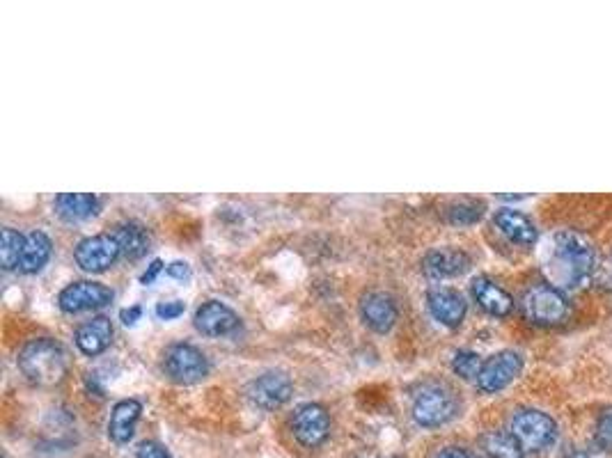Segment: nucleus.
<instances>
[{
    "label": "nucleus",
    "mask_w": 612,
    "mask_h": 458,
    "mask_svg": "<svg viewBox=\"0 0 612 458\" xmlns=\"http://www.w3.org/2000/svg\"><path fill=\"white\" fill-rule=\"evenodd\" d=\"M434 458H480V456H477L475 452H470V449H464V447H445Z\"/></svg>",
    "instance_id": "nucleus-31"
},
{
    "label": "nucleus",
    "mask_w": 612,
    "mask_h": 458,
    "mask_svg": "<svg viewBox=\"0 0 612 458\" xmlns=\"http://www.w3.org/2000/svg\"><path fill=\"white\" fill-rule=\"evenodd\" d=\"M168 376L179 385H193L200 383L209 374V360L200 349L193 344H172L166 351V360H163Z\"/></svg>",
    "instance_id": "nucleus-6"
},
{
    "label": "nucleus",
    "mask_w": 612,
    "mask_h": 458,
    "mask_svg": "<svg viewBox=\"0 0 612 458\" xmlns=\"http://www.w3.org/2000/svg\"><path fill=\"white\" fill-rule=\"evenodd\" d=\"M195 328L207 337H225L239 328V314L221 300H207L195 310Z\"/></svg>",
    "instance_id": "nucleus-12"
},
{
    "label": "nucleus",
    "mask_w": 612,
    "mask_h": 458,
    "mask_svg": "<svg viewBox=\"0 0 612 458\" xmlns=\"http://www.w3.org/2000/svg\"><path fill=\"white\" fill-rule=\"evenodd\" d=\"M113 298H115L113 289L106 287V284L92 282V280H78V282L67 284V287L60 291L58 305L62 312L78 314V312L99 310V307L111 305Z\"/></svg>",
    "instance_id": "nucleus-8"
},
{
    "label": "nucleus",
    "mask_w": 612,
    "mask_h": 458,
    "mask_svg": "<svg viewBox=\"0 0 612 458\" xmlns=\"http://www.w3.org/2000/svg\"><path fill=\"white\" fill-rule=\"evenodd\" d=\"M484 216V204L482 202H457L447 209V220L454 225H473Z\"/></svg>",
    "instance_id": "nucleus-25"
},
{
    "label": "nucleus",
    "mask_w": 612,
    "mask_h": 458,
    "mask_svg": "<svg viewBox=\"0 0 612 458\" xmlns=\"http://www.w3.org/2000/svg\"><path fill=\"white\" fill-rule=\"evenodd\" d=\"M427 305H429L431 317H434L436 321H441L447 328H457L459 323L466 319V312H468V303H466L464 294H459V291L452 287L429 289Z\"/></svg>",
    "instance_id": "nucleus-13"
},
{
    "label": "nucleus",
    "mask_w": 612,
    "mask_h": 458,
    "mask_svg": "<svg viewBox=\"0 0 612 458\" xmlns=\"http://www.w3.org/2000/svg\"><path fill=\"white\" fill-rule=\"evenodd\" d=\"M493 223H496L500 232L505 234L509 241L516 243V246H535L539 239L535 223H532L525 213L516 209H498L496 216H493Z\"/></svg>",
    "instance_id": "nucleus-17"
},
{
    "label": "nucleus",
    "mask_w": 612,
    "mask_h": 458,
    "mask_svg": "<svg viewBox=\"0 0 612 458\" xmlns=\"http://www.w3.org/2000/svg\"><path fill=\"white\" fill-rule=\"evenodd\" d=\"M58 216L65 220H85L99 211V197L92 193H60L53 200Z\"/></svg>",
    "instance_id": "nucleus-21"
},
{
    "label": "nucleus",
    "mask_w": 612,
    "mask_h": 458,
    "mask_svg": "<svg viewBox=\"0 0 612 458\" xmlns=\"http://www.w3.org/2000/svg\"><path fill=\"white\" fill-rule=\"evenodd\" d=\"M509 431L521 442L525 452H544L557 440V424L553 417L535 408L516 410L509 422Z\"/></svg>",
    "instance_id": "nucleus-4"
},
{
    "label": "nucleus",
    "mask_w": 612,
    "mask_h": 458,
    "mask_svg": "<svg viewBox=\"0 0 612 458\" xmlns=\"http://www.w3.org/2000/svg\"><path fill=\"white\" fill-rule=\"evenodd\" d=\"M606 271H608V275H610V282H612V255H610V259H608V266H606Z\"/></svg>",
    "instance_id": "nucleus-34"
},
{
    "label": "nucleus",
    "mask_w": 612,
    "mask_h": 458,
    "mask_svg": "<svg viewBox=\"0 0 612 458\" xmlns=\"http://www.w3.org/2000/svg\"><path fill=\"white\" fill-rule=\"evenodd\" d=\"M546 273L555 289L576 291L592 280L596 268V250L590 239L578 232H557L551 236L546 255Z\"/></svg>",
    "instance_id": "nucleus-1"
},
{
    "label": "nucleus",
    "mask_w": 612,
    "mask_h": 458,
    "mask_svg": "<svg viewBox=\"0 0 612 458\" xmlns=\"http://www.w3.org/2000/svg\"><path fill=\"white\" fill-rule=\"evenodd\" d=\"M166 273L170 275V278H175V280H188L191 278V266H188L186 262H172L168 268H166Z\"/></svg>",
    "instance_id": "nucleus-30"
},
{
    "label": "nucleus",
    "mask_w": 612,
    "mask_h": 458,
    "mask_svg": "<svg viewBox=\"0 0 612 458\" xmlns=\"http://www.w3.org/2000/svg\"><path fill=\"white\" fill-rule=\"evenodd\" d=\"M470 291H473L477 305H480L486 314H491V317H507V314H512L514 310V298L491 278H484V275L475 278L470 282Z\"/></svg>",
    "instance_id": "nucleus-16"
},
{
    "label": "nucleus",
    "mask_w": 612,
    "mask_h": 458,
    "mask_svg": "<svg viewBox=\"0 0 612 458\" xmlns=\"http://www.w3.org/2000/svg\"><path fill=\"white\" fill-rule=\"evenodd\" d=\"M457 399L443 385H425L413 399V420L425 429H438L457 417Z\"/></svg>",
    "instance_id": "nucleus-5"
},
{
    "label": "nucleus",
    "mask_w": 612,
    "mask_h": 458,
    "mask_svg": "<svg viewBox=\"0 0 612 458\" xmlns=\"http://www.w3.org/2000/svg\"><path fill=\"white\" fill-rule=\"evenodd\" d=\"M136 458H172V456H170L168 449L161 445V442L145 440V442H140V445H138Z\"/></svg>",
    "instance_id": "nucleus-29"
},
{
    "label": "nucleus",
    "mask_w": 612,
    "mask_h": 458,
    "mask_svg": "<svg viewBox=\"0 0 612 458\" xmlns=\"http://www.w3.org/2000/svg\"><path fill=\"white\" fill-rule=\"evenodd\" d=\"M525 319L535 326H560L569 317V303L553 284H532L521 298Z\"/></svg>",
    "instance_id": "nucleus-3"
},
{
    "label": "nucleus",
    "mask_w": 612,
    "mask_h": 458,
    "mask_svg": "<svg viewBox=\"0 0 612 458\" xmlns=\"http://www.w3.org/2000/svg\"><path fill=\"white\" fill-rule=\"evenodd\" d=\"M360 317L374 333H388L399 317L395 298L383 291H370L360 300Z\"/></svg>",
    "instance_id": "nucleus-14"
},
{
    "label": "nucleus",
    "mask_w": 612,
    "mask_h": 458,
    "mask_svg": "<svg viewBox=\"0 0 612 458\" xmlns=\"http://www.w3.org/2000/svg\"><path fill=\"white\" fill-rule=\"evenodd\" d=\"M521 369H523V358L519 353L500 351L484 360L480 376H477V388H480V392L484 394H496L500 390H505L507 385L521 374Z\"/></svg>",
    "instance_id": "nucleus-10"
},
{
    "label": "nucleus",
    "mask_w": 612,
    "mask_h": 458,
    "mask_svg": "<svg viewBox=\"0 0 612 458\" xmlns=\"http://www.w3.org/2000/svg\"><path fill=\"white\" fill-rule=\"evenodd\" d=\"M161 271H163V262H161V259H154V262L147 266V271H145L143 275H140V282H143V284H152L156 278H159V273H161Z\"/></svg>",
    "instance_id": "nucleus-33"
},
{
    "label": "nucleus",
    "mask_w": 612,
    "mask_h": 458,
    "mask_svg": "<svg viewBox=\"0 0 612 458\" xmlns=\"http://www.w3.org/2000/svg\"><path fill=\"white\" fill-rule=\"evenodd\" d=\"M120 317H122L124 326H136V321H140V317H143V307L131 305L127 307V310H122Z\"/></svg>",
    "instance_id": "nucleus-32"
},
{
    "label": "nucleus",
    "mask_w": 612,
    "mask_h": 458,
    "mask_svg": "<svg viewBox=\"0 0 612 458\" xmlns=\"http://www.w3.org/2000/svg\"><path fill=\"white\" fill-rule=\"evenodd\" d=\"M67 351L51 337H37L19 351V369L33 385L53 388L67 376Z\"/></svg>",
    "instance_id": "nucleus-2"
},
{
    "label": "nucleus",
    "mask_w": 612,
    "mask_h": 458,
    "mask_svg": "<svg viewBox=\"0 0 612 458\" xmlns=\"http://www.w3.org/2000/svg\"><path fill=\"white\" fill-rule=\"evenodd\" d=\"M574 458H594L592 454H585V452H580V454H576Z\"/></svg>",
    "instance_id": "nucleus-35"
},
{
    "label": "nucleus",
    "mask_w": 612,
    "mask_h": 458,
    "mask_svg": "<svg viewBox=\"0 0 612 458\" xmlns=\"http://www.w3.org/2000/svg\"><path fill=\"white\" fill-rule=\"evenodd\" d=\"M23 248H26V236H21L17 229L5 227L3 229V248H0V262H3V271H14L21 264Z\"/></svg>",
    "instance_id": "nucleus-24"
},
{
    "label": "nucleus",
    "mask_w": 612,
    "mask_h": 458,
    "mask_svg": "<svg viewBox=\"0 0 612 458\" xmlns=\"http://www.w3.org/2000/svg\"><path fill=\"white\" fill-rule=\"evenodd\" d=\"M76 346L85 355H101L113 342V323L108 317H92L76 330Z\"/></svg>",
    "instance_id": "nucleus-18"
},
{
    "label": "nucleus",
    "mask_w": 612,
    "mask_h": 458,
    "mask_svg": "<svg viewBox=\"0 0 612 458\" xmlns=\"http://www.w3.org/2000/svg\"><path fill=\"white\" fill-rule=\"evenodd\" d=\"M594 438L596 442H599L601 449H608V452H612V408L603 410V413L599 415V420H596Z\"/></svg>",
    "instance_id": "nucleus-27"
},
{
    "label": "nucleus",
    "mask_w": 612,
    "mask_h": 458,
    "mask_svg": "<svg viewBox=\"0 0 612 458\" xmlns=\"http://www.w3.org/2000/svg\"><path fill=\"white\" fill-rule=\"evenodd\" d=\"M482 449L489 458H525L521 442L512 431H489L482 436Z\"/></svg>",
    "instance_id": "nucleus-23"
},
{
    "label": "nucleus",
    "mask_w": 612,
    "mask_h": 458,
    "mask_svg": "<svg viewBox=\"0 0 612 458\" xmlns=\"http://www.w3.org/2000/svg\"><path fill=\"white\" fill-rule=\"evenodd\" d=\"M292 431L294 438L303 447L315 449L324 445L328 433H331V417L328 410L321 404H303L294 410L292 415Z\"/></svg>",
    "instance_id": "nucleus-11"
},
{
    "label": "nucleus",
    "mask_w": 612,
    "mask_h": 458,
    "mask_svg": "<svg viewBox=\"0 0 612 458\" xmlns=\"http://www.w3.org/2000/svg\"><path fill=\"white\" fill-rule=\"evenodd\" d=\"M186 312V303L184 300H163V303L156 305V317L161 321H172L179 319Z\"/></svg>",
    "instance_id": "nucleus-28"
},
{
    "label": "nucleus",
    "mask_w": 612,
    "mask_h": 458,
    "mask_svg": "<svg viewBox=\"0 0 612 458\" xmlns=\"http://www.w3.org/2000/svg\"><path fill=\"white\" fill-rule=\"evenodd\" d=\"M468 266H470L468 255L464 250L457 248H436L427 252V257L422 259V271L434 280L457 278V275L468 271Z\"/></svg>",
    "instance_id": "nucleus-15"
},
{
    "label": "nucleus",
    "mask_w": 612,
    "mask_h": 458,
    "mask_svg": "<svg viewBox=\"0 0 612 458\" xmlns=\"http://www.w3.org/2000/svg\"><path fill=\"white\" fill-rule=\"evenodd\" d=\"M113 236L120 243L122 248V257L131 259V262H136V259L145 257L149 250V234L143 225L138 223H122L113 229Z\"/></svg>",
    "instance_id": "nucleus-22"
},
{
    "label": "nucleus",
    "mask_w": 612,
    "mask_h": 458,
    "mask_svg": "<svg viewBox=\"0 0 612 458\" xmlns=\"http://www.w3.org/2000/svg\"><path fill=\"white\" fill-rule=\"evenodd\" d=\"M51 252H53V241L49 239V234L42 232V229H33V232L26 236V248H23L19 271L26 275L39 273L51 259Z\"/></svg>",
    "instance_id": "nucleus-20"
},
{
    "label": "nucleus",
    "mask_w": 612,
    "mask_h": 458,
    "mask_svg": "<svg viewBox=\"0 0 612 458\" xmlns=\"http://www.w3.org/2000/svg\"><path fill=\"white\" fill-rule=\"evenodd\" d=\"M482 365H484V362L475 351H457L452 358L454 374L466 378V381H470V378H475V381H477Z\"/></svg>",
    "instance_id": "nucleus-26"
},
{
    "label": "nucleus",
    "mask_w": 612,
    "mask_h": 458,
    "mask_svg": "<svg viewBox=\"0 0 612 458\" xmlns=\"http://www.w3.org/2000/svg\"><path fill=\"white\" fill-rule=\"evenodd\" d=\"M120 257H122V248L113 236V232L85 236V239L78 241V246L74 248L76 264L88 273H104Z\"/></svg>",
    "instance_id": "nucleus-7"
},
{
    "label": "nucleus",
    "mask_w": 612,
    "mask_h": 458,
    "mask_svg": "<svg viewBox=\"0 0 612 458\" xmlns=\"http://www.w3.org/2000/svg\"><path fill=\"white\" fill-rule=\"evenodd\" d=\"M143 413V404L138 399H122L113 406L111 420H108V436L117 445H127L136 433V424Z\"/></svg>",
    "instance_id": "nucleus-19"
},
{
    "label": "nucleus",
    "mask_w": 612,
    "mask_h": 458,
    "mask_svg": "<svg viewBox=\"0 0 612 458\" xmlns=\"http://www.w3.org/2000/svg\"><path fill=\"white\" fill-rule=\"evenodd\" d=\"M292 392H294L292 378H289L285 371L278 369L264 371L262 376L253 378L246 390L248 399L264 410H276L280 406H285L289 397H292Z\"/></svg>",
    "instance_id": "nucleus-9"
}]
</instances>
